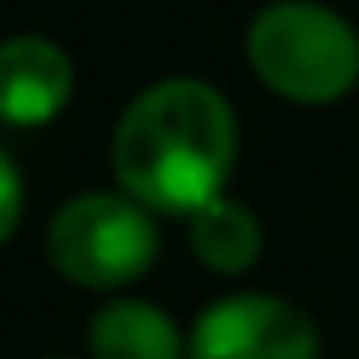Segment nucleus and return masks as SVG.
Segmentation results:
<instances>
[{
    "label": "nucleus",
    "instance_id": "4",
    "mask_svg": "<svg viewBox=\"0 0 359 359\" xmlns=\"http://www.w3.org/2000/svg\"><path fill=\"white\" fill-rule=\"evenodd\" d=\"M187 359H320V330L285 295L246 290L212 300L197 315Z\"/></svg>",
    "mask_w": 359,
    "mask_h": 359
},
{
    "label": "nucleus",
    "instance_id": "2",
    "mask_svg": "<svg viewBox=\"0 0 359 359\" xmlns=\"http://www.w3.org/2000/svg\"><path fill=\"white\" fill-rule=\"evenodd\" d=\"M246 60L266 89L295 104H334L359 84V35L344 15L280 0L246 30Z\"/></svg>",
    "mask_w": 359,
    "mask_h": 359
},
{
    "label": "nucleus",
    "instance_id": "3",
    "mask_svg": "<svg viewBox=\"0 0 359 359\" xmlns=\"http://www.w3.org/2000/svg\"><path fill=\"white\" fill-rule=\"evenodd\" d=\"M45 246L65 280L84 290H114L138 280L158 261L163 241L143 202L118 192H84L55 212Z\"/></svg>",
    "mask_w": 359,
    "mask_h": 359
},
{
    "label": "nucleus",
    "instance_id": "7",
    "mask_svg": "<svg viewBox=\"0 0 359 359\" xmlns=\"http://www.w3.org/2000/svg\"><path fill=\"white\" fill-rule=\"evenodd\" d=\"M187 236H192L197 261H202L207 271H217V276H241V271H251L256 256H261V222H256L241 202H226V197L207 202V207L192 217Z\"/></svg>",
    "mask_w": 359,
    "mask_h": 359
},
{
    "label": "nucleus",
    "instance_id": "5",
    "mask_svg": "<svg viewBox=\"0 0 359 359\" xmlns=\"http://www.w3.org/2000/svg\"><path fill=\"white\" fill-rule=\"evenodd\" d=\"M74 94V65L55 40L15 35L0 45V118L15 128H40L65 114Z\"/></svg>",
    "mask_w": 359,
    "mask_h": 359
},
{
    "label": "nucleus",
    "instance_id": "6",
    "mask_svg": "<svg viewBox=\"0 0 359 359\" xmlns=\"http://www.w3.org/2000/svg\"><path fill=\"white\" fill-rule=\"evenodd\" d=\"M94 359H187V339L153 300H109L89 320Z\"/></svg>",
    "mask_w": 359,
    "mask_h": 359
},
{
    "label": "nucleus",
    "instance_id": "1",
    "mask_svg": "<svg viewBox=\"0 0 359 359\" xmlns=\"http://www.w3.org/2000/svg\"><path fill=\"white\" fill-rule=\"evenodd\" d=\"M236 163V114L202 79L143 89L114 128V177L148 212L197 217Z\"/></svg>",
    "mask_w": 359,
    "mask_h": 359
},
{
    "label": "nucleus",
    "instance_id": "8",
    "mask_svg": "<svg viewBox=\"0 0 359 359\" xmlns=\"http://www.w3.org/2000/svg\"><path fill=\"white\" fill-rule=\"evenodd\" d=\"M20 212H25V187H20V172L15 163L0 153V246H6L20 226Z\"/></svg>",
    "mask_w": 359,
    "mask_h": 359
}]
</instances>
